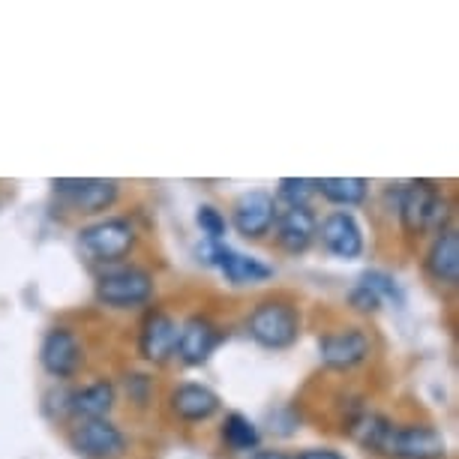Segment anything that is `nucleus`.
I'll list each match as a JSON object with an SVG mask.
<instances>
[{"instance_id": "obj_19", "label": "nucleus", "mask_w": 459, "mask_h": 459, "mask_svg": "<svg viewBox=\"0 0 459 459\" xmlns=\"http://www.w3.org/2000/svg\"><path fill=\"white\" fill-rule=\"evenodd\" d=\"M316 195L333 207H360L369 198L367 178H316Z\"/></svg>"}, {"instance_id": "obj_13", "label": "nucleus", "mask_w": 459, "mask_h": 459, "mask_svg": "<svg viewBox=\"0 0 459 459\" xmlns=\"http://www.w3.org/2000/svg\"><path fill=\"white\" fill-rule=\"evenodd\" d=\"M225 331L207 313H193L178 325V360L184 367H204L222 345Z\"/></svg>"}, {"instance_id": "obj_27", "label": "nucleus", "mask_w": 459, "mask_h": 459, "mask_svg": "<svg viewBox=\"0 0 459 459\" xmlns=\"http://www.w3.org/2000/svg\"><path fill=\"white\" fill-rule=\"evenodd\" d=\"M291 459H345V454H340V450H333V447H307Z\"/></svg>"}, {"instance_id": "obj_10", "label": "nucleus", "mask_w": 459, "mask_h": 459, "mask_svg": "<svg viewBox=\"0 0 459 459\" xmlns=\"http://www.w3.org/2000/svg\"><path fill=\"white\" fill-rule=\"evenodd\" d=\"M138 358L151 367H166L178 349V318L162 307H147L138 322Z\"/></svg>"}, {"instance_id": "obj_25", "label": "nucleus", "mask_w": 459, "mask_h": 459, "mask_svg": "<svg viewBox=\"0 0 459 459\" xmlns=\"http://www.w3.org/2000/svg\"><path fill=\"white\" fill-rule=\"evenodd\" d=\"M66 396H69V385H55L51 391H46V396H42L46 418H51L55 423H66Z\"/></svg>"}, {"instance_id": "obj_1", "label": "nucleus", "mask_w": 459, "mask_h": 459, "mask_svg": "<svg viewBox=\"0 0 459 459\" xmlns=\"http://www.w3.org/2000/svg\"><path fill=\"white\" fill-rule=\"evenodd\" d=\"M394 211L400 231L409 240L436 238L454 225V202L432 180H411L394 189Z\"/></svg>"}, {"instance_id": "obj_12", "label": "nucleus", "mask_w": 459, "mask_h": 459, "mask_svg": "<svg viewBox=\"0 0 459 459\" xmlns=\"http://www.w3.org/2000/svg\"><path fill=\"white\" fill-rule=\"evenodd\" d=\"M381 459H447V441L432 423H394Z\"/></svg>"}, {"instance_id": "obj_11", "label": "nucleus", "mask_w": 459, "mask_h": 459, "mask_svg": "<svg viewBox=\"0 0 459 459\" xmlns=\"http://www.w3.org/2000/svg\"><path fill=\"white\" fill-rule=\"evenodd\" d=\"M276 222V198L267 189H247L231 204L229 225L238 231V238L249 240V244H262L271 238Z\"/></svg>"}, {"instance_id": "obj_7", "label": "nucleus", "mask_w": 459, "mask_h": 459, "mask_svg": "<svg viewBox=\"0 0 459 459\" xmlns=\"http://www.w3.org/2000/svg\"><path fill=\"white\" fill-rule=\"evenodd\" d=\"M39 367L57 385H69L84 367V345L75 327L51 325L39 342Z\"/></svg>"}, {"instance_id": "obj_20", "label": "nucleus", "mask_w": 459, "mask_h": 459, "mask_svg": "<svg viewBox=\"0 0 459 459\" xmlns=\"http://www.w3.org/2000/svg\"><path fill=\"white\" fill-rule=\"evenodd\" d=\"M220 438L231 454H253L262 447V429L244 411H229L220 423Z\"/></svg>"}, {"instance_id": "obj_9", "label": "nucleus", "mask_w": 459, "mask_h": 459, "mask_svg": "<svg viewBox=\"0 0 459 459\" xmlns=\"http://www.w3.org/2000/svg\"><path fill=\"white\" fill-rule=\"evenodd\" d=\"M66 445L82 459H124L129 450L126 432L111 418L69 423Z\"/></svg>"}, {"instance_id": "obj_4", "label": "nucleus", "mask_w": 459, "mask_h": 459, "mask_svg": "<svg viewBox=\"0 0 459 459\" xmlns=\"http://www.w3.org/2000/svg\"><path fill=\"white\" fill-rule=\"evenodd\" d=\"M157 298V276L142 264L102 267L93 273V300L106 309H142Z\"/></svg>"}, {"instance_id": "obj_8", "label": "nucleus", "mask_w": 459, "mask_h": 459, "mask_svg": "<svg viewBox=\"0 0 459 459\" xmlns=\"http://www.w3.org/2000/svg\"><path fill=\"white\" fill-rule=\"evenodd\" d=\"M318 358L331 372H354L372 358V336L360 325H340L318 336Z\"/></svg>"}, {"instance_id": "obj_21", "label": "nucleus", "mask_w": 459, "mask_h": 459, "mask_svg": "<svg viewBox=\"0 0 459 459\" xmlns=\"http://www.w3.org/2000/svg\"><path fill=\"white\" fill-rule=\"evenodd\" d=\"M276 204L282 207H309L316 198V180L309 178H282L276 184Z\"/></svg>"}, {"instance_id": "obj_18", "label": "nucleus", "mask_w": 459, "mask_h": 459, "mask_svg": "<svg viewBox=\"0 0 459 459\" xmlns=\"http://www.w3.org/2000/svg\"><path fill=\"white\" fill-rule=\"evenodd\" d=\"M420 271L429 282L441 285V289H456L459 282V235L456 229L438 231L436 238H429L427 253L420 258Z\"/></svg>"}, {"instance_id": "obj_5", "label": "nucleus", "mask_w": 459, "mask_h": 459, "mask_svg": "<svg viewBox=\"0 0 459 459\" xmlns=\"http://www.w3.org/2000/svg\"><path fill=\"white\" fill-rule=\"evenodd\" d=\"M57 207L69 216H106L120 202V184L111 178H57L51 180Z\"/></svg>"}, {"instance_id": "obj_23", "label": "nucleus", "mask_w": 459, "mask_h": 459, "mask_svg": "<svg viewBox=\"0 0 459 459\" xmlns=\"http://www.w3.org/2000/svg\"><path fill=\"white\" fill-rule=\"evenodd\" d=\"M195 225L202 229L204 240H216V244L229 235V220H225V213L216 204H198L195 207Z\"/></svg>"}, {"instance_id": "obj_3", "label": "nucleus", "mask_w": 459, "mask_h": 459, "mask_svg": "<svg viewBox=\"0 0 459 459\" xmlns=\"http://www.w3.org/2000/svg\"><path fill=\"white\" fill-rule=\"evenodd\" d=\"M138 240L142 231L133 216H100L79 229V249L97 271L126 264L135 255Z\"/></svg>"}, {"instance_id": "obj_16", "label": "nucleus", "mask_w": 459, "mask_h": 459, "mask_svg": "<svg viewBox=\"0 0 459 459\" xmlns=\"http://www.w3.org/2000/svg\"><path fill=\"white\" fill-rule=\"evenodd\" d=\"M169 411L171 418L186 423V427H198V423L213 420L222 409V396L213 387L202 385V381H180L169 391Z\"/></svg>"}, {"instance_id": "obj_14", "label": "nucleus", "mask_w": 459, "mask_h": 459, "mask_svg": "<svg viewBox=\"0 0 459 459\" xmlns=\"http://www.w3.org/2000/svg\"><path fill=\"white\" fill-rule=\"evenodd\" d=\"M318 231V213L309 207H282L276 204V222H273V247L282 255H307L316 244Z\"/></svg>"}, {"instance_id": "obj_28", "label": "nucleus", "mask_w": 459, "mask_h": 459, "mask_svg": "<svg viewBox=\"0 0 459 459\" xmlns=\"http://www.w3.org/2000/svg\"><path fill=\"white\" fill-rule=\"evenodd\" d=\"M247 459H291V454H285L280 447H258Z\"/></svg>"}, {"instance_id": "obj_24", "label": "nucleus", "mask_w": 459, "mask_h": 459, "mask_svg": "<svg viewBox=\"0 0 459 459\" xmlns=\"http://www.w3.org/2000/svg\"><path fill=\"white\" fill-rule=\"evenodd\" d=\"M345 307L351 309V313H358V316H363V318H369V316H378L381 313V298L376 291H369L367 285H354V289L345 294Z\"/></svg>"}, {"instance_id": "obj_6", "label": "nucleus", "mask_w": 459, "mask_h": 459, "mask_svg": "<svg viewBox=\"0 0 459 459\" xmlns=\"http://www.w3.org/2000/svg\"><path fill=\"white\" fill-rule=\"evenodd\" d=\"M195 255L204 267H216V271L225 276V282L235 285V289L273 280L271 264H264L262 258H255V255L240 253V249L229 247L225 240H220V244H216V240H202V244L195 247Z\"/></svg>"}, {"instance_id": "obj_2", "label": "nucleus", "mask_w": 459, "mask_h": 459, "mask_svg": "<svg viewBox=\"0 0 459 459\" xmlns=\"http://www.w3.org/2000/svg\"><path fill=\"white\" fill-rule=\"evenodd\" d=\"M247 333L264 351H289L303 333L300 300H294L285 291L258 298L247 316Z\"/></svg>"}, {"instance_id": "obj_26", "label": "nucleus", "mask_w": 459, "mask_h": 459, "mask_svg": "<svg viewBox=\"0 0 459 459\" xmlns=\"http://www.w3.org/2000/svg\"><path fill=\"white\" fill-rule=\"evenodd\" d=\"M151 391H153V378L151 376H142V372L126 376V394H129V400H133L135 405H147V400H151Z\"/></svg>"}, {"instance_id": "obj_22", "label": "nucleus", "mask_w": 459, "mask_h": 459, "mask_svg": "<svg viewBox=\"0 0 459 459\" xmlns=\"http://www.w3.org/2000/svg\"><path fill=\"white\" fill-rule=\"evenodd\" d=\"M358 282L367 285L369 291H376L378 298H381V303L391 300L394 307H403V303H405V294L400 289V282H396L391 273H385V271H363Z\"/></svg>"}, {"instance_id": "obj_15", "label": "nucleus", "mask_w": 459, "mask_h": 459, "mask_svg": "<svg viewBox=\"0 0 459 459\" xmlns=\"http://www.w3.org/2000/svg\"><path fill=\"white\" fill-rule=\"evenodd\" d=\"M316 240L322 244L327 255L340 258V262H354V258H360L363 249H367V238H363L358 216L351 211L325 213L322 220H318Z\"/></svg>"}, {"instance_id": "obj_17", "label": "nucleus", "mask_w": 459, "mask_h": 459, "mask_svg": "<svg viewBox=\"0 0 459 459\" xmlns=\"http://www.w3.org/2000/svg\"><path fill=\"white\" fill-rule=\"evenodd\" d=\"M117 405V385L111 378H93L82 387H69L66 396V423L102 420Z\"/></svg>"}]
</instances>
